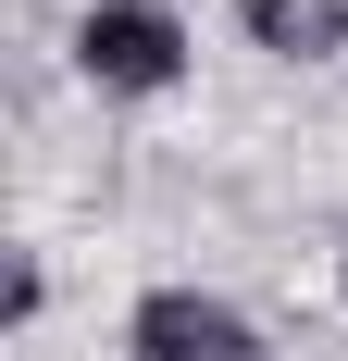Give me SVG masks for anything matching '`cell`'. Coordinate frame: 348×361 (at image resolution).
Returning a JSON list of instances; mask_svg holds the SVG:
<instances>
[{
  "label": "cell",
  "mask_w": 348,
  "mask_h": 361,
  "mask_svg": "<svg viewBox=\"0 0 348 361\" xmlns=\"http://www.w3.org/2000/svg\"><path fill=\"white\" fill-rule=\"evenodd\" d=\"M75 75L112 87V100H149L187 75V25H174L162 0H87V25H75Z\"/></svg>",
  "instance_id": "6da1fadb"
},
{
  "label": "cell",
  "mask_w": 348,
  "mask_h": 361,
  "mask_svg": "<svg viewBox=\"0 0 348 361\" xmlns=\"http://www.w3.org/2000/svg\"><path fill=\"white\" fill-rule=\"evenodd\" d=\"M249 37L274 50V63H323V50H348V0H237Z\"/></svg>",
  "instance_id": "3957f363"
},
{
  "label": "cell",
  "mask_w": 348,
  "mask_h": 361,
  "mask_svg": "<svg viewBox=\"0 0 348 361\" xmlns=\"http://www.w3.org/2000/svg\"><path fill=\"white\" fill-rule=\"evenodd\" d=\"M125 336H137V361H249V324L199 287H149Z\"/></svg>",
  "instance_id": "7a4b0ae2"
}]
</instances>
